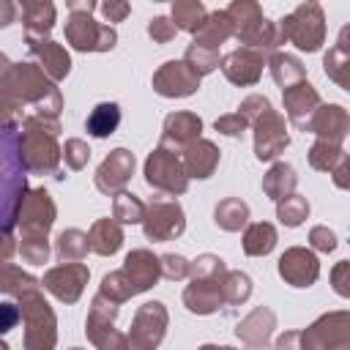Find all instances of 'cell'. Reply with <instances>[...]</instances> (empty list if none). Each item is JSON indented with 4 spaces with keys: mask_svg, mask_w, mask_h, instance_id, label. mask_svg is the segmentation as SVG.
Instances as JSON below:
<instances>
[{
    "mask_svg": "<svg viewBox=\"0 0 350 350\" xmlns=\"http://www.w3.org/2000/svg\"><path fill=\"white\" fill-rule=\"evenodd\" d=\"M120 123V112L115 104H98L93 109V115L88 118V129L96 134V137H107L115 131V126Z\"/></svg>",
    "mask_w": 350,
    "mask_h": 350,
    "instance_id": "1",
    "label": "cell"
},
{
    "mask_svg": "<svg viewBox=\"0 0 350 350\" xmlns=\"http://www.w3.org/2000/svg\"><path fill=\"white\" fill-rule=\"evenodd\" d=\"M16 317H19V312L8 304V312H5V317H3V309H0V331H8L14 323H16Z\"/></svg>",
    "mask_w": 350,
    "mask_h": 350,
    "instance_id": "2",
    "label": "cell"
}]
</instances>
